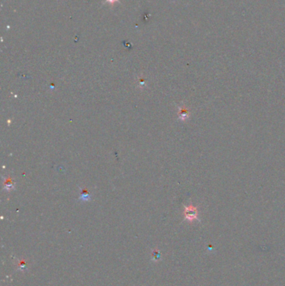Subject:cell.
I'll return each mask as SVG.
<instances>
[{
  "label": "cell",
  "instance_id": "6da1fadb",
  "mask_svg": "<svg viewBox=\"0 0 285 286\" xmlns=\"http://www.w3.org/2000/svg\"><path fill=\"white\" fill-rule=\"evenodd\" d=\"M184 214H185V218L187 220L192 221V220L196 219L197 218V210L195 207L190 205V206L186 208Z\"/></svg>",
  "mask_w": 285,
  "mask_h": 286
},
{
  "label": "cell",
  "instance_id": "7a4b0ae2",
  "mask_svg": "<svg viewBox=\"0 0 285 286\" xmlns=\"http://www.w3.org/2000/svg\"><path fill=\"white\" fill-rule=\"evenodd\" d=\"M179 115H180V118H181V119L185 120L186 118H187V115H188V110H187V109H185V108H181V110H180Z\"/></svg>",
  "mask_w": 285,
  "mask_h": 286
},
{
  "label": "cell",
  "instance_id": "3957f363",
  "mask_svg": "<svg viewBox=\"0 0 285 286\" xmlns=\"http://www.w3.org/2000/svg\"><path fill=\"white\" fill-rule=\"evenodd\" d=\"M90 197H89V193L87 189H83L82 190V193L80 194V199H82V200H88Z\"/></svg>",
  "mask_w": 285,
  "mask_h": 286
},
{
  "label": "cell",
  "instance_id": "277c9868",
  "mask_svg": "<svg viewBox=\"0 0 285 286\" xmlns=\"http://www.w3.org/2000/svg\"><path fill=\"white\" fill-rule=\"evenodd\" d=\"M4 185H5V188L7 190L12 189V188H13V182H12V181H11L10 179L7 180V181L5 182V183H4Z\"/></svg>",
  "mask_w": 285,
  "mask_h": 286
},
{
  "label": "cell",
  "instance_id": "5b68a950",
  "mask_svg": "<svg viewBox=\"0 0 285 286\" xmlns=\"http://www.w3.org/2000/svg\"><path fill=\"white\" fill-rule=\"evenodd\" d=\"M107 1H108V2H111V3H113V2H115V1H117V0H107Z\"/></svg>",
  "mask_w": 285,
  "mask_h": 286
}]
</instances>
